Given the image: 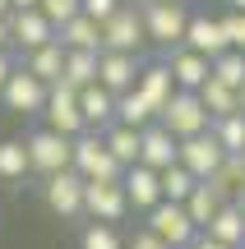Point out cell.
<instances>
[{
	"instance_id": "1",
	"label": "cell",
	"mask_w": 245,
	"mask_h": 249,
	"mask_svg": "<svg viewBox=\"0 0 245 249\" xmlns=\"http://www.w3.org/2000/svg\"><path fill=\"white\" fill-rule=\"evenodd\" d=\"M139 14H144V37L153 46H162V51L185 46V28H190L185 0H148V5H139Z\"/></svg>"
},
{
	"instance_id": "2",
	"label": "cell",
	"mask_w": 245,
	"mask_h": 249,
	"mask_svg": "<svg viewBox=\"0 0 245 249\" xmlns=\"http://www.w3.org/2000/svg\"><path fill=\"white\" fill-rule=\"evenodd\" d=\"M23 148H28V166L37 171V176H60V171H70V157H74V139H65V134H56V129H37V134H28L23 139Z\"/></svg>"
},
{
	"instance_id": "3",
	"label": "cell",
	"mask_w": 245,
	"mask_h": 249,
	"mask_svg": "<svg viewBox=\"0 0 245 249\" xmlns=\"http://www.w3.org/2000/svg\"><path fill=\"white\" fill-rule=\"evenodd\" d=\"M157 124H162L171 139H194V134H208L213 116L204 111L199 92H176V97L157 111Z\"/></svg>"
},
{
	"instance_id": "4",
	"label": "cell",
	"mask_w": 245,
	"mask_h": 249,
	"mask_svg": "<svg viewBox=\"0 0 245 249\" xmlns=\"http://www.w3.org/2000/svg\"><path fill=\"white\" fill-rule=\"evenodd\" d=\"M70 171H79L83 180H120V176H125V166L107 152V139H102V134H93V129L74 139Z\"/></svg>"
},
{
	"instance_id": "5",
	"label": "cell",
	"mask_w": 245,
	"mask_h": 249,
	"mask_svg": "<svg viewBox=\"0 0 245 249\" xmlns=\"http://www.w3.org/2000/svg\"><path fill=\"white\" fill-rule=\"evenodd\" d=\"M130 213V198H125V185L120 180H83V217L88 222H125Z\"/></svg>"
},
{
	"instance_id": "6",
	"label": "cell",
	"mask_w": 245,
	"mask_h": 249,
	"mask_svg": "<svg viewBox=\"0 0 245 249\" xmlns=\"http://www.w3.org/2000/svg\"><path fill=\"white\" fill-rule=\"evenodd\" d=\"M144 217H148L144 226H148V231H153L162 245H171V249H190L194 235H199V226L190 222L185 203H167V198H162V203H157L153 213H144Z\"/></svg>"
},
{
	"instance_id": "7",
	"label": "cell",
	"mask_w": 245,
	"mask_h": 249,
	"mask_svg": "<svg viewBox=\"0 0 245 249\" xmlns=\"http://www.w3.org/2000/svg\"><path fill=\"white\" fill-rule=\"evenodd\" d=\"M144 14H139V5H120L116 14L102 23V51H125V55H139V46H144Z\"/></svg>"
},
{
	"instance_id": "8",
	"label": "cell",
	"mask_w": 245,
	"mask_h": 249,
	"mask_svg": "<svg viewBox=\"0 0 245 249\" xmlns=\"http://www.w3.org/2000/svg\"><path fill=\"white\" fill-rule=\"evenodd\" d=\"M46 92L51 88L19 65V70L9 74V83L0 88V102H5V111H14V116H42L46 111Z\"/></svg>"
},
{
	"instance_id": "9",
	"label": "cell",
	"mask_w": 245,
	"mask_h": 249,
	"mask_svg": "<svg viewBox=\"0 0 245 249\" xmlns=\"http://www.w3.org/2000/svg\"><path fill=\"white\" fill-rule=\"evenodd\" d=\"M42 120H46V129L65 134V139H79V134H88V124H83V111H79V92L65 88V83H51Z\"/></svg>"
},
{
	"instance_id": "10",
	"label": "cell",
	"mask_w": 245,
	"mask_h": 249,
	"mask_svg": "<svg viewBox=\"0 0 245 249\" xmlns=\"http://www.w3.org/2000/svg\"><path fill=\"white\" fill-rule=\"evenodd\" d=\"M185 46L204 60H218L222 51H231L227 33H222V14H208V9H190V28H185Z\"/></svg>"
},
{
	"instance_id": "11",
	"label": "cell",
	"mask_w": 245,
	"mask_h": 249,
	"mask_svg": "<svg viewBox=\"0 0 245 249\" xmlns=\"http://www.w3.org/2000/svg\"><path fill=\"white\" fill-rule=\"evenodd\" d=\"M42 198H46V208H51L56 217H65V222L83 217V176H79V171L46 176L42 180Z\"/></svg>"
},
{
	"instance_id": "12",
	"label": "cell",
	"mask_w": 245,
	"mask_h": 249,
	"mask_svg": "<svg viewBox=\"0 0 245 249\" xmlns=\"http://www.w3.org/2000/svg\"><path fill=\"white\" fill-rule=\"evenodd\" d=\"M162 65L171 70V79H176V92H199L204 83L213 79V60L194 55L190 46H176V51H167V55H162Z\"/></svg>"
},
{
	"instance_id": "13",
	"label": "cell",
	"mask_w": 245,
	"mask_h": 249,
	"mask_svg": "<svg viewBox=\"0 0 245 249\" xmlns=\"http://www.w3.org/2000/svg\"><path fill=\"white\" fill-rule=\"evenodd\" d=\"M139 70H144L139 55H125V51H102L97 55V83L111 92V97H120V92L134 88V83H139Z\"/></svg>"
},
{
	"instance_id": "14",
	"label": "cell",
	"mask_w": 245,
	"mask_h": 249,
	"mask_svg": "<svg viewBox=\"0 0 245 249\" xmlns=\"http://www.w3.org/2000/svg\"><path fill=\"white\" fill-rule=\"evenodd\" d=\"M9 37H14V46L28 55V51H37V46L56 42V23L42 9H14V14H9Z\"/></svg>"
},
{
	"instance_id": "15",
	"label": "cell",
	"mask_w": 245,
	"mask_h": 249,
	"mask_svg": "<svg viewBox=\"0 0 245 249\" xmlns=\"http://www.w3.org/2000/svg\"><path fill=\"white\" fill-rule=\"evenodd\" d=\"M176 161H181L194 180H208L213 171L227 161V152L218 148V139H213V134H194V139H181V157H176Z\"/></svg>"
},
{
	"instance_id": "16",
	"label": "cell",
	"mask_w": 245,
	"mask_h": 249,
	"mask_svg": "<svg viewBox=\"0 0 245 249\" xmlns=\"http://www.w3.org/2000/svg\"><path fill=\"white\" fill-rule=\"evenodd\" d=\"M120 185H125L130 213H153V208L162 203V176H157V171H148V166H125Z\"/></svg>"
},
{
	"instance_id": "17",
	"label": "cell",
	"mask_w": 245,
	"mask_h": 249,
	"mask_svg": "<svg viewBox=\"0 0 245 249\" xmlns=\"http://www.w3.org/2000/svg\"><path fill=\"white\" fill-rule=\"evenodd\" d=\"M176 157H181V139H171V134L153 120L144 129V143H139V166H148V171L162 176L167 166H176Z\"/></svg>"
},
{
	"instance_id": "18",
	"label": "cell",
	"mask_w": 245,
	"mask_h": 249,
	"mask_svg": "<svg viewBox=\"0 0 245 249\" xmlns=\"http://www.w3.org/2000/svg\"><path fill=\"white\" fill-rule=\"evenodd\" d=\"M134 92L148 102V107H153V116H157V111H162L167 102L176 97V79H171V70H167L162 60H153V65H144V70H139V83H134Z\"/></svg>"
},
{
	"instance_id": "19",
	"label": "cell",
	"mask_w": 245,
	"mask_h": 249,
	"mask_svg": "<svg viewBox=\"0 0 245 249\" xmlns=\"http://www.w3.org/2000/svg\"><path fill=\"white\" fill-rule=\"evenodd\" d=\"M79 111H83V124H88L93 134H102L107 124H116V97H111L102 83L79 88Z\"/></svg>"
},
{
	"instance_id": "20",
	"label": "cell",
	"mask_w": 245,
	"mask_h": 249,
	"mask_svg": "<svg viewBox=\"0 0 245 249\" xmlns=\"http://www.w3.org/2000/svg\"><path fill=\"white\" fill-rule=\"evenodd\" d=\"M56 42H60L65 51H102V28L93 23L88 14H74L70 23L56 28Z\"/></svg>"
},
{
	"instance_id": "21",
	"label": "cell",
	"mask_w": 245,
	"mask_h": 249,
	"mask_svg": "<svg viewBox=\"0 0 245 249\" xmlns=\"http://www.w3.org/2000/svg\"><path fill=\"white\" fill-rule=\"evenodd\" d=\"M23 70L37 74L46 88L60 83V74H65V46H60V42H46V46H37V51H28V55H23Z\"/></svg>"
},
{
	"instance_id": "22",
	"label": "cell",
	"mask_w": 245,
	"mask_h": 249,
	"mask_svg": "<svg viewBox=\"0 0 245 249\" xmlns=\"http://www.w3.org/2000/svg\"><path fill=\"white\" fill-rule=\"evenodd\" d=\"M204 235H213V240L227 245V249H241V240H245V213L236 203H222V213L204 226Z\"/></svg>"
},
{
	"instance_id": "23",
	"label": "cell",
	"mask_w": 245,
	"mask_h": 249,
	"mask_svg": "<svg viewBox=\"0 0 245 249\" xmlns=\"http://www.w3.org/2000/svg\"><path fill=\"white\" fill-rule=\"evenodd\" d=\"M107 139V152L120 161V166H139V143H144V129H130V124H107L102 129Z\"/></svg>"
},
{
	"instance_id": "24",
	"label": "cell",
	"mask_w": 245,
	"mask_h": 249,
	"mask_svg": "<svg viewBox=\"0 0 245 249\" xmlns=\"http://www.w3.org/2000/svg\"><path fill=\"white\" fill-rule=\"evenodd\" d=\"M97 55L102 51H65V74H60V83L65 88H88V83H97Z\"/></svg>"
},
{
	"instance_id": "25",
	"label": "cell",
	"mask_w": 245,
	"mask_h": 249,
	"mask_svg": "<svg viewBox=\"0 0 245 249\" xmlns=\"http://www.w3.org/2000/svg\"><path fill=\"white\" fill-rule=\"evenodd\" d=\"M199 102H204V111H208L213 120L236 116V111H241V92H236V88H227V83H218V79H208V83L199 88Z\"/></svg>"
},
{
	"instance_id": "26",
	"label": "cell",
	"mask_w": 245,
	"mask_h": 249,
	"mask_svg": "<svg viewBox=\"0 0 245 249\" xmlns=\"http://www.w3.org/2000/svg\"><path fill=\"white\" fill-rule=\"evenodd\" d=\"M208 134L218 139V148L227 152V157H241V152H245V111L213 120V124H208Z\"/></svg>"
},
{
	"instance_id": "27",
	"label": "cell",
	"mask_w": 245,
	"mask_h": 249,
	"mask_svg": "<svg viewBox=\"0 0 245 249\" xmlns=\"http://www.w3.org/2000/svg\"><path fill=\"white\" fill-rule=\"evenodd\" d=\"M153 120H157V116H153V107H148V102L139 97L134 88L116 97V124H130V129H148Z\"/></svg>"
},
{
	"instance_id": "28",
	"label": "cell",
	"mask_w": 245,
	"mask_h": 249,
	"mask_svg": "<svg viewBox=\"0 0 245 249\" xmlns=\"http://www.w3.org/2000/svg\"><path fill=\"white\" fill-rule=\"evenodd\" d=\"M185 213H190V222H194V226L204 231V226H208L213 217L222 213V198H218V194H213V189H208V185L199 180V185H194V194L185 198Z\"/></svg>"
},
{
	"instance_id": "29",
	"label": "cell",
	"mask_w": 245,
	"mask_h": 249,
	"mask_svg": "<svg viewBox=\"0 0 245 249\" xmlns=\"http://www.w3.org/2000/svg\"><path fill=\"white\" fill-rule=\"evenodd\" d=\"M28 148H23V139H5L0 143V180H23L28 176Z\"/></svg>"
},
{
	"instance_id": "30",
	"label": "cell",
	"mask_w": 245,
	"mask_h": 249,
	"mask_svg": "<svg viewBox=\"0 0 245 249\" xmlns=\"http://www.w3.org/2000/svg\"><path fill=\"white\" fill-rule=\"evenodd\" d=\"M79 249H125V235H120V226L88 222V226L79 231Z\"/></svg>"
},
{
	"instance_id": "31",
	"label": "cell",
	"mask_w": 245,
	"mask_h": 249,
	"mask_svg": "<svg viewBox=\"0 0 245 249\" xmlns=\"http://www.w3.org/2000/svg\"><path fill=\"white\" fill-rule=\"evenodd\" d=\"M194 185H199V180H194L190 171L181 166V161L162 171V198H167V203H185V198L194 194Z\"/></svg>"
},
{
	"instance_id": "32",
	"label": "cell",
	"mask_w": 245,
	"mask_h": 249,
	"mask_svg": "<svg viewBox=\"0 0 245 249\" xmlns=\"http://www.w3.org/2000/svg\"><path fill=\"white\" fill-rule=\"evenodd\" d=\"M213 79L241 92L245 88V51H222L218 60H213Z\"/></svg>"
},
{
	"instance_id": "33",
	"label": "cell",
	"mask_w": 245,
	"mask_h": 249,
	"mask_svg": "<svg viewBox=\"0 0 245 249\" xmlns=\"http://www.w3.org/2000/svg\"><path fill=\"white\" fill-rule=\"evenodd\" d=\"M37 9H42V14L51 18L56 28H60V23H70V18L79 14V0H42V5H37Z\"/></svg>"
},
{
	"instance_id": "34",
	"label": "cell",
	"mask_w": 245,
	"mask_h": 249,
	"mask_svg": "<svg viewBox=\"0 0 245 249\" xmlns=\"http://www.w3.org/2000/svg\"><path fill=\"white\" fill-rule=\"evenodd\" d=\"M120 5H125V0H79V14H88V18H93V23H97V28H102V23H107V18H111V14H116V9H120Z\"/></svg>"
},
{
	"instance_id": "35",
	"label": "cell",
	"mask_w": 245,
	"mask_h": 249,
	"mask_svg": "<svg viewBox=\"0 0 245 249\" xmlns=\"http://www.w3.org/2000/svg\"><path fill=\"white\" fill-rule=\"evenodd\" d=\"M125 249H171V245H162V240H157L153 231H148V226H139V231H134V235L125 240Z\"/></svg>"
},
{
	"instance_id": "36",
	"label": "cell",
	"mask_w": 245,
	"mask_h": 249,
	"mask_svg": "<svg viewBox=\"0 0 245 249\" xmlns=\"http://www.w3.org/2000/svg\"><path fill=\"white\" fill-rule=\"evenodd\" d=\"M14 70H19V65H14V55H9V51H0V88L9 83V74H14Z\"/></svg>"
},
{
	"instance_id": "37",
	"label": "cell",
	"mask_w": 245,
	"mask_h": 249,
	"mask_svg": "<svg viewBox=\"0 0 245 249\" xmlns=\"http://www.w3.org/2000/svg\"><path fill=\"white\" fill-rule=\"evenodd\" d=\"M190 249H227V245H218L213 235H204V231H199V235H194V245H190Z\"/></svg>"
},
{
	"instance_id": "38",
	"label": "cell",
	"mask_w": 245,
	"mask_h": 249,
	"mask_svg": "<svg viewBox=\"0 0 245 249\" xmlns=\"http://www.w3.org/2000/svg\"><path fill=\"white\" fill-rule=\"evenodd\" d=\"M0 51H14V37H9V18H0Z\"/></svg>"
},
{
	"instance_id": "39",
	"label": "cell",
	"mask_w": 245,
	"mask_h": 249,
	"mask_svg": "<svg viewBox=\"0 0 245 249\" xmlns=\"http://www.w3.org/2000/svg\"><path fill=\"white\" fill-rule=\"evenodd\" d=\"M42 0H9V9H37Z\"/></svg>"
},
{
	"instance_id": "40",
	"label": "cell",
	"mask_w": 245,
	"mask_h": 249,
	"mask_svg": "<svg viewBox=\"0 0 245 249\" xmlns=\"http://www.w3.org/2000/svg\"><path fill=\"white\" fill-rule=\"evenodd\" d=\"M227 9H236V14H245V0H227Z\"/></svg>"
},
{
	"instance_id": "41",
	"label": "cell",
	"mask_w": 245,
	"mask_h": 249,
	"mask_svg": "<svg viewBox=\"0 0 245 249\" xmlns=\"http://www.w3.org/2000/svg\"><path fill=\"white\" fill-rule=\"evenodd\" d=\"M9 14H14V9H9V0H0V18H9Z\"/></svg>"
},
{
	"instance_id": "42",
	"label": "cell",
	"mask_w": 245,
	"mask_h": 249,
	"mask_svg": "<svg viewBox=\"0 0 245 249\" xmlns=\"http://www.w3.org/2000/svg\"><path fill=\"white\" fill-rule=\"evenodd\" d=\"M241 111H245V88H241Z\"/></svg>"
},
{
	"instance_id": "43",
	"label": "cell",
	"mask_w": 245,
	"mask_h": 249,
	"mask_svg": "<svg viewBox=\"0 0 245 249\" xmlns=\"http://www.w3.org/2000/svg\"><path fill=\"white\" fill-rule=\"evenodd\" d=\"M130 5H144V0H130Z\"/></svg>"
},
{
	"instance_id": "44",
	"label": "cell",
	"mask_w": 245,
	"mask_h": 249,
	"mask_svg": "<svg viewBox=\"0 0 245 249\" xmlns=\"http://www.w3.org/2000/svg\"><path fill=\"white\" fill-rule=\"evenodd\" d=\"M241 249H245V240H241Z\"/></svg>"
},
{
	"instance_id": "45",
	"label": "cell",
	"mask_w": 245,
	"mask_h": 249,
	"mask_svg": "<svg viewBox=\"0 0 245 249\" xmlns=\"http://www.w3.org/2000/svg\"><path fill=\"white\" fill-rule=\"evenodd\" d=\"M241 157H245V152H241Z\"/></svg>"
},
{
	"instance_id": "46",
	"label": "cell",
	"mask_w": 245,
	"mask_h": 249,
	"mask_svg": "<svg viewBox=\"0 0 245 249\" xmlns=\"http://www.w3.org/2000/svg\"><path fill=\"white\" fill-rule=\"evenodd\" d=\"M144 5H148V0H144Z\"/></svg>"
}]
</instances>
